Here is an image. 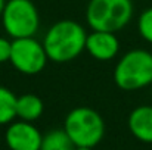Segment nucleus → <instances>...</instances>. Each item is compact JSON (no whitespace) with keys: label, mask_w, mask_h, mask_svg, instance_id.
I'll return each instance as SVG.
<instances>
[{"label":"nucleus","mask_w":152,"mask_h":150,"mask_svg":"<svg viewBox=\"0 0 152 150\" xmlns=\"http://www.w3.org/2000/svg\"><path fill=\"white\" fill-rule=\"evenodd\" d=\"M86 50L96 60H112L120 51V41L114 33L92 31L90 34H87Z\"/></svg>","instance_id":"6e6552de"},{"label":"nucleus","mask_w":152,"mask_h":150,"mask_svg":"<svg viewBox=\"0 0 152 150\" xmlns=\"http://www.w3.org/2000/svg\"><path fill=\"white\" fill-rule=\"evenodd\" d=\"M64 130L75 147L95 149L105 136V122L95 109L78 106L65 116Z\"/></svg>","instance_id":"7ed1b4c3"},{"label":"nucleus","mask_w":152,"mask_h":150,"mask_svg":"<svg viewBox=\"0 0 152 150\" xmlns=\"http://www.w3.org/2000/svg\"><path fill=\"white\" fill-rule=\"evenodd\" d=\"M86 40L87 33L81 24L71 19H62L48 30L42 43L49 60L65 63L74 60L86 50Z\"/></svg>","instance_id":"f257e3e1"},{"label":"nucleus","mask_w":152,"mask_h":150,"mask_svg":"<svg viewBox=\"0 0 152 150\" xmlns=\"http://www.w3.org/2000/svg\"><path fill=\"white\" fill-rule=\"evenodd\" d=\"M114 83L124 91H136L152 84V53L133 49L124 53L114 68Z\"/></svg>","instance_id":"f03ea898"},{"label":"nucleus","mask_w":152,"mask_h":150,"mask_svg":"<svg viewBox=\"0 0 152 150\" xmlns=\"http://www.w3.org/2000/svg\"><path fill=\"white\" fill-rule=\"evenodd\" d=\"M10 51H12V41L0 37V63L10 60Z\"/></svg>","instance_id":"4468645a"},{"label":"nucleus","mask_w":152,"mask_h":150,"mask_svg":"<svg viewBox=\"0 0 152 150\" xmlns=\"http://www.w3.org/2000/svg\"><path fill=\"white\" fill-rule=\"evenodd\" d=\"M6 1H7V0H0V16H1V13H3V9H4V6H6Z\"/></svg>","instance_id":"2eb2a0df"},{"label":"nucleus","mask_w":152,"mask_h":150,"mask_svg":"<svg viewBox=\"0 0 152 150\" xmlns=\"http://www.w3.org/2000/svg\"><path fill=\"white\" fill-rule=\"evenodd\" d=\"M45 110V103L37 94H22L16 100V118L25 122L37 121Z\"/></svg>","instance_id":"9d476101"},{"label":"nucleus","mask_w":152,"mask_h":150,"mask_svg":"<svg viewBox=\"0 0 152 150\" xmlns=\"http://www.w3.org/2000/svg\"><path fill=\"white\" fill-rule=\"evenodd\" d=\"M49 57L43 43L34 37L12 40L10 63L12 66L24 75H36L46 68Z\"/></svg>","instance_id":"423d86ee"},{"label":"nucleus","mask_w":152,"mask_h":150,"mask_svg":"<svg viewBox=\"0 0 152 150\" xmlns=\"http://www.w3.org/2000/svg\"><path fill=\"white\" fill-rule=\"evenodd\" d=\"M4 140L10 150H40L43 134L33 122L19 119L7 125Z\"/></svg>","instance_id":"0eeeda50"},{"label":"nucleus","mask_w":152,"mask_h":150,"mask_svg":"<svg viewBox=\"0 0 152 150\" xmlns=\"http://www.w3.org/2000/svg\"><path fill=\"white\" fill-rule=\"evenodd\" d=\"M137 31L145 41L152 44V7L140 13L137 19Z\"/></svg>","instance_id":"ddd939ff"},{"label":"nucleus","mask_w":152,"mask_h":150,"mask_svg":"<svg viewBox=\"0 0 152 150\" xmlns=\"http://www.w3.org/2000/svg\"><path fill=\"white\" fill-rule=\"evenodd\" d=\"M18 97L7 87L0 86V125H9L16 118Z\"/></svg>","instance_id":"9b49d317"},{"label":"nucleus","mask_w":152,"mask_h":150,"mask_svg":"<svg viewBox=\"0 0 152 150\" xmlns=\"http://www.w3.org/2000/svg\"><path fill=\"white\" fill-rule=\"evenodd\" d=\"M133 16L132 0H90L86 9V21L93 31L117 33Z\"/></svg>","instance_id":"20e7f679"},{"label":"nucleus","mask_w":152,"mask_h":150,"mask_svg":"<svg viewBox=\"0 0 152 150\" xmlns=\"http://www.w3.org/2000/svg\"><path fill=\"white\" fill-rule=\"evenodd\" d=\"M75 150H95V149H90V147H77Z\"/></svg>","instance_id":"dca6fc26"},{"label":"nucleus","mask_w":152,"mask_h":150,"mask_svg":"<svg viewBox=\"0 0 152 150\" xmlns=\"http://www.w3.org/2000/svg\"><path fill=\"white\" fill-rule=\"evenodd\" d=\"M127 125L134 138L152 144V106L142 104L134 107L129 115Z\"/></svg>","instance_id":"1a4fd4ad"},{"label":"nucleus","mask_w":152,"mask_h":150,"mask_svg":"<svg viewBox=\"0 0 152 150\" xmlns=\"http://www.w3.org/2000/svg\"><path fill=\"white\" fill-rule=\"evenodd\" d=\"M0 18L12 40L34 37L40 27L39 10L31 0H7Z\"/></svg>","instance_id":"39448f33"},{"label":"nucleus","mask_w":152,"mask_h":150,"mask_svg":"<svg viewBox=\"0 0 152 150\" xmlns=\"http://www.w3.org/2000/svg\"><path fill=\"white\" fill-rule=\"evenodd\" d=\"M77 147L65 133V130H52L43 136L40 150H75Z\"/></svg>","instance_id":"f8f14e48"}]
</instances>
